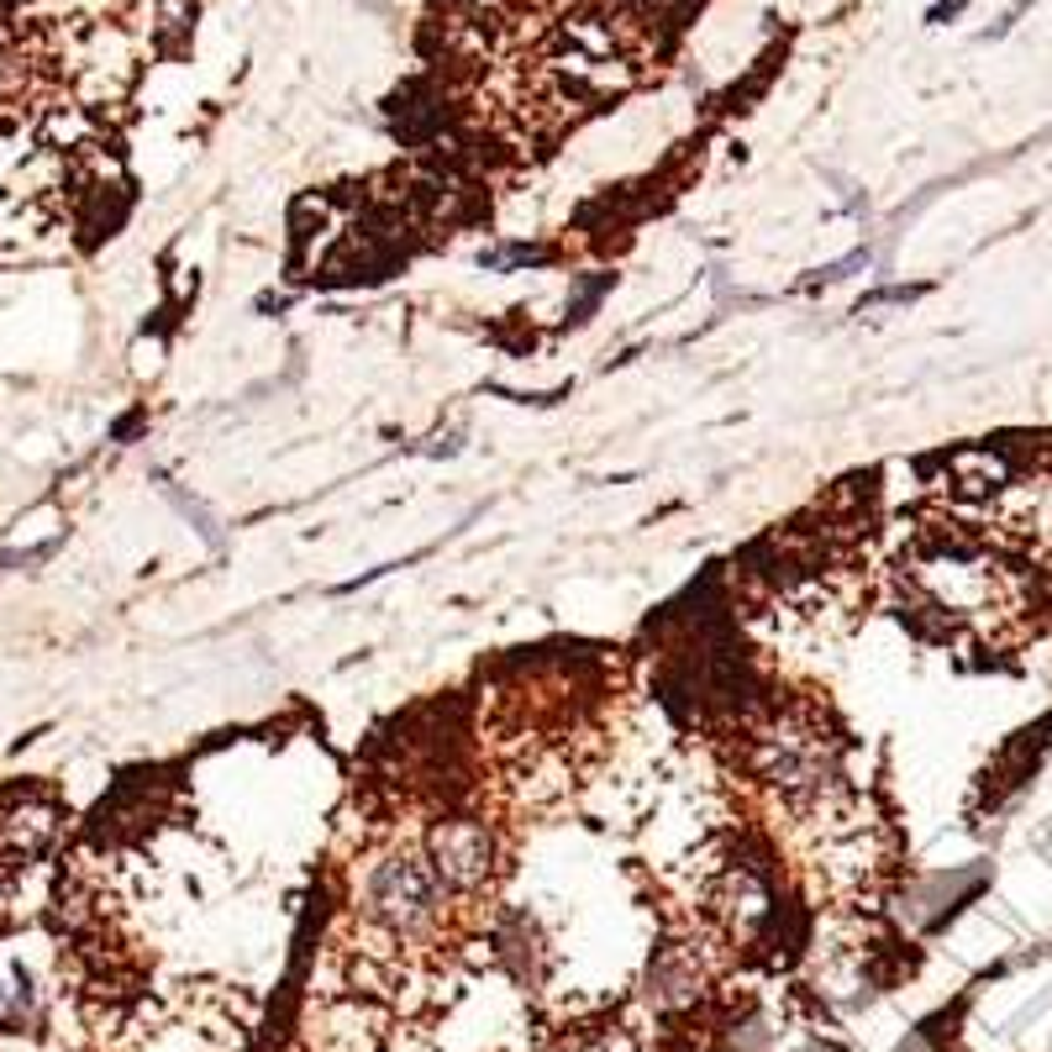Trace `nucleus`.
<instances>
[{
	"instance_id": "f257e3e1",
	"label": "nucleus",
	"mask_w": 1052,
	"mask_h": 1052,
	"mask_svg": "<svg viewBox=\"0 0 1052 1052\" xmlns=\"http://www.w3.org/2000/svg\"><path fill=\"white\" fill-rule=\"evenodd\" d=\"M737 763L769 800H779L784 815L811 806L821 795L842 789L847 737L842 726L811 705V700H769L752 711L737 737Z\"/></svg>"
},
{
	"instance_id": "f03ea898",
	"label": "nucleus",
	"mask_w": 1052,
	"mask_h": 1052,
	"mask_svg": "<svg viewBox=\"0 0 1052 1052\" xmlns=\"http://www.w3.org/2000/svg\"><path fill=\"white\" fill-rule=\"evenodd\" d=\"M416 842L426 869L437 873V884L458 905L495 895V884L506 873V837H500L495 821H484L480 811H448L437 821H426Z\"/></svg>"
}]
</instances>
